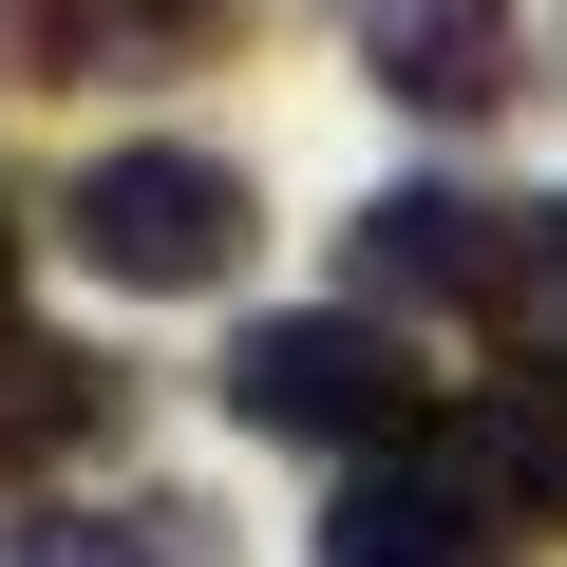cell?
I'll list each match as a JSON object with an SVG mask.
<instances>
[{"mask_svg": "<svg viewBox=\"0 0 567 567\" xmlns=\"http://www.w3.org/2000/svg\"><path fill=\"white\" fill-rule=\"evenodd\" d=\"M58 227H76V265L95 284H133V303H208V284L265 246V189L227 171V152H95L76 189H58Z\"/></svg>", "mask_w": 567, "mask_h": 567, "instance_id": "2", "label": "cell"}, {"mask_svg": "<svg viewBox=\"0 0 567 567\" xmlns=\"http://www.w3.org/2000/svg\"><path fill=\"white\" fill-rule=\"evenodd\" d=\"M0 341H20V227H0Z\"/></svg>", "mask_w": 567, "mask_h": 567, "instance_id": "10", "label": "cell"}, {"mask_svg": "<svg viewBox=\"0 0 567 567\" xmlns=\"http://www.w3.org/2000/svg\"><path fill=\"white\" fill-rule=\"evenodd\" d=\"M0 567H227V511L208 492H20Z\"/></svg>", "mask_w": 567, "mask_h": 567, "instance_id": "5", "label": "cell"}, {"mask_svg": "<svg viewBox=\"0 0 567 567\" xmlns=\"http://www.w3.org/2000/svg\"><path fill=\"white\" fill-rule=\"evenodd\" d=\"M473 322H511L529 360L567 341V189H529V208H492V284H473Z\"/></svg>", "mask_w": 567, "mask_h": 567, "instance_id": "9", "label": "cell"}, {"mask_svg": "<svg viewBox=\"0 0 567 567\" xmlns=\"http://www.w3.org/2000/svg\"><path fill=\"white\" fill-rule=\"evenodd\" d=\"M360 76L454 133V114H492L529 76V20H511V0H360Z\"/></svg>", "mask_w": 567, "mask_h": 567, "instance_id": "4", "label": "cell"}, {"mask_svg": "<svg viewBox=\"0 0 567 567\" xmlns=\"http://www.w3.org/2000/svg\"><path fill=\"white\" fill-rule=\"evenodd\" d=\"M227 416H246V435H303V454H360V473L435 435L416 341H398L379 303H284V322H246V341H227Z\"/></svg>", "mask_w": 567, "mask_h": 567, "instance_id": "1", "label": "cell"}, {"mask_svg": "<svg viewBox=\"0 0 567 567\" xmlns=\"http://www.w3.org/2000/svg\"><path fill=\"white\" fill-rule=\"evenodd\" d=\"M114 360H76V341H0V473H39V454H95L114 435Z\"/></svg>", "mask_w": 567, "mask_h": 567, "instance_id": "8", "label": "cell"}, {"mask_svg": "<svg viewBox=\"0 0 567 567\" xmlns=\"http://www.w3.org/2000/svg\"><path fill=\"white\" fill-rule=\"evenodd\" d=\"M341 284H360L379 322H398V303H473V284H492V208H473V189H379V208L341 227Z\"/></svg>", "mask_w": 567, "mask_h": 567, "instance_id": "7", "label": "cell"}, {"mask_svg": "<svg viewBox=\"0 0 567 567\" xmlns=\"http://www.w3.org/2000/svg\"><path fill=\"white\" fill-rule=\"evenodd\" d=\"M58 76H208L246 39V0H0Z\"/></svg>", "mask_w": 567, "mask_h": 567, "instance_id": "6", "label": "cell"}, {"mask_svg": "<svg viewBox=\"0 0 567 567\" xmlns=\"http://www.w3.org/2000/svg\"><path fill=\"white\" fill-rule=\"evenodd\" d=\"M322 567H529V548H511V511L416 435V454H379V473L322 511Z\"/></svg>", "mask_w": 567, "mask_h": 567, "instance_id": "3", "label": "cell"}]
</instances>
